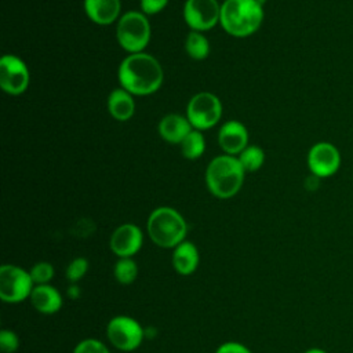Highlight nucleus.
I'll list each match as a JSON object with an SVG mask.
<instances>
[{
    "label": "nucleus",
    "instance_id": "nucleus-1",
    "mask_svg": "<svg viewBox=\"0 0 353 353\" xmlns=\"http://www.w3.org/2000/svg\"><path fill=\"white\" fill-rule=\"evenodd\" d=\"M121 88L132 95H149L163 83V69L156 58L145 52L128 55L119 68Z\"/></svg>",
    "mask_w": 353,
    "mask_h": 353
},
{
    "label": "nucleus",
    "instance_id": "nucleus-2",
    "mask_svg": "<svg viewBox=\"0 0 353 353\" xmlns=\"http://www.w3.org/2000/svg\"><path fill=\"white\" fill-rule=\"evenodd\" d=\"M263 21L259 0H225L221 6L219 22L232 36L245 37L258 30Z\"/></svg>",
    "mask_w": 353,
    "mask_h": 353
},
{
    "label": "nucleus",
    "instance_id": "nucleus-3",
    "mask_svg": "<svg viewBox=\"0 0 353 353\" xmlns=\"http://www.w3.org/2000/svg\"><path fill=\"white\" fill-rule=\"evenodd\" d=\"M244 172L239 159L230 154L218 156L207 167V188L218 199L233 197L243 186Z\"/></svg>",
    "mask_w": 353,
    "mask_h": 353
},
{
    "label": "nucleus",
    "instance_id": "nucleus-4",
    "mask_svg": "<svg viewBox=\"0 0 353 353\" xmlns=\"http://www.w3.org/2000/svg\"><path fill=\"white\" fill-rule=\"evenodd\" d=\"M186 233V221L171 207H159L148 218V234L161 248H175L185 241Z\"/></svg>",
    "mask_w": 353,
    "mask_h": 353
},
{
    "label": "nucleus",
    "instance_id": "nucleus-5",
    "mask_svg": "<svg viewBox=\"0 0 353 353\" xmlns=\"http://www.w3.org/2000/svg\"><path fill=\"white\" fill-rule=\"evenodd\" d=\"M116 36L119 44L125 51L131 54L142 52L150 39V25L148 18L138 11L125 12L119 19Z\"/></svg>",
    "mask_w": 353,
    "mask_h": 353
},
{
    "label": "nucleus",
    "instance_id": "nucleus-6",
    "mask_svg": "<svg viewBox=\"0 0 353 353\" xmlns=\"http://www.w3.org/2000/svg\"><path fill=\"white\" fill-rule=\"evenodd\" d=\"M34 288V283L25 270L17 265H1L0 268V298L6 303H19L28 298Z\"/></svg>",
    "mask_w": 353,
    "mask_h": 353
},
{
    "label": "nucleus",
    "instance_id": "nucleus-7",
    "mask_svg": "<svg viewBox=\"0 0 353 353\" xmlns=\"http://www.w3.org/2000/svg\"><path fill=\"white\" fill-rule=\"evenodd\" d=\"M106 336L116 349L132 352L141 346L145 338V330L130 316H114L106 325Z\"/></svg>",
    "mask_w": 353,
    "mask_h": 353
},
{
    "label": "nucleus",
    "instance_id": "nucleus-8",
    "mask_svg": "<svg viewBox=\"0 0 353 353\" xmlns=\"http://www.w3.org/2000/svg\"><path fill=\"white\" fill-rule=\"evenodd\" d=\"M186 116L194 130H208L219 121L222 103L219 98L211 92H199L189 101Z\"/></svg>",
    "mask_w": 353,
    "mask_h": 353
},
{
    "label": "nucleus",
    "instance_id": "nucleus-9",
    "mask_svg": "<svg viewBox=\"0 0 353 353\" xmlns=\"http://www.w3.org/2000/svg\"><path fill=\"white\" fill-rule=\"evenodd\" d=\"M183 18L192 30L204 32L219 22L221 6L216 0H186Z\"/></svg>",
    "mask_w": 353,
    "mask_h": 353
},
{
    "label": "nucleus",
    "instance_id": "nucleus-10",
    "mask_svg": "<svg viewBox=\"0 0 353 353\" xmlns=\"http://www.w3.org/2000/svg\"><path fill=\"white\" fill-rule=\"evenodd\" d=\"M0 85L10 95L25 92L29 85V70L21 58L8 54L0 59Z\"/></svg>",
    "mask_w": 353,
    "mask_h": 353
},
{
    "label": "nucleus",
    "instance_id": "nucleus-11",
    "mask_svg": "<svg viewBox=\"0 0 353 353\" xmlns=\"http://www.w3.org/2000/svg\"><path fill=\"white\" fill-rule=\"evenodd\" d=\"M307 165L316 178H328L339 170L341 153L335 145L319 142L307 153Z\"/></svg>",
    "mask_w": 353,
    "mask_h": 353
},
{
    "label": "nucleus",
    "instance_id": "nucleus-12",
    "mask_svg": "<svg viewBox=\"0 0 353 353\" xmlns=\"http://www.w3.org/2000/svg\"><path fill=\"white\" fill-rule=\"evenodd\" d=\"M142 230L134 223H123L110 236V250L119 258H132L142 247Z\"/></svg>",
    "mask_w": 353,
    "mask_h": 353
},
{
    "label": "nucleus",
    "instance_id": "nucleus-13",
    "mask_svg": "<svg viewBox=\"0 0 353 353\" xmlns=\"http://www.w3.org/2000/svg\"><path fill=\"white\" fill-rule=\"evenodd\" d=\"M218 142L226 154H240L248 142V132L243 123L230 120L225 123L218 134Z\"/></svg>",
    "mask_w": 353,
    "mask_h": 353
},
{
    "label": "nucleus",
    "instance_id": "nucleus-14",
    "mask_svg": "<svg viewBox=\"0 0 353 353\" xmlns=\"http://www.w3.org/2000/svg\"><path fill=\"white\" fill-rule=\"evenodd\" d=\"M32 306L43 314H54L62 307V295L51 284L34 285L30 294Z\"/></svg>",
    "mask_w": 353,
    "mask_h": 353
},
{
    "label": "nucleus",
    "instance_id": "nucleus-15",
    "mask_svg": "<svg viewBox=\"0 0 353 353\" xmlns=\"http://www.w3.org/2000/svg\"><path fill=\"white\" fill-rule=\"evenodd\" d=\"M120 8V0H84V11L87 17L99 25H109L116 21Z\"/></svg>",
    "mask_w": 353,
    "mask_h": 353
},
{
    "label": "nucleus",
    "instance_id": "nucleus-16",
    "mask_svg": "<svg viewBox=\"0 0 353 353\" xmlns=\"http://www.w3.org/2000/svg\"><path fill=\"white\" fill-rule=\"evenodd\" d=\"M190 131L192 124L188 117L181 114H167L159 123V132L161 138L170 143H181Z\"/></svg>",
    "mask_w": 353,
    "mask_h": 353
},
{
    "label": "nucleus",
    "instance_id": "nucleus-17",
    "mask_svg": "<svg viewBox=\"0 0 353 353\" xmlns=\"http://www.w3.org/2000/svg\"><path fill=\"white\" fill-rule=\"evenodd\" d=\"M172 266L174 269L182 274L189 276L192 274L200 262V255L197 247L192 241H182L178 244L172 251Z\"/></svg>",
    "mask_w": 353,
    "mask_h": 353
},
{
    "label": "nucleus",
    "instance_id": "nucleus-18",
    "mask_svg": "<svg viewBox=\"0 0 353 353\" xmlns=\"http://www.w3.org/2000/svg\"><path fill=\"white\" fill-rule=\"evenodd\" d=\"M108 110L113 119L119 121H125L132 117L135 112V102L132 94L124 88L113 90L108 98Z\"/></svg>",
    "mask_w": 353,
    "mask_h": 353
},
{
    "label": "nucleus",
    "instance_id": "nucleus-19",
    "mask_svg": "<svg viewBox=\"0 0 353 353\" xmlns=\"http://www.w3.org/2000/svg\"><path fill=\"white\" fill-rule=\"evenodd\" d=\"M205 142L199 130H192L181 142L182 156L188 160H194L204 153Z\"/></svg>",
    "mask_w": 353,
    "mask_h": 353
},
{
    "label": "nucleus",
    "instance_id": "nucleus-20",
    "mask_svg": "<svg viewBox=\"0 0 353 353\" xmlns=\"http://www.w3.org/2000/svg\"><path fill=\"white\" fill-rule=\"evenodd\" d=\"M185 50L190 58L196 61H201L207 58L210 52V44H208V40L201 34V32L192 30L186 37Z\"/></svg>",
    "mask_w": 353,
    "mask_h": 353
},
{
    "label": "nucleus",
    "instance_id": "nucleus-21",
    "mask_svg": "<svg viewBox=\"0 0 353 353\" xmlns=\"http://www.w3.org/2000/svg\"><path fill=\"white\" fill-rule=\"evenodd\" d=\"M114 279L123 285H128L135 281L138 276V266L132 258H119L113 269Z\"/></svg>",
    "mask_w": 353,
    "mask_h": 353
},
{
    "label": "nucleus",
    "instance_id": "nucleus-22",
    "mask_svg": "<svg viewBox=\"0 0 353 353\" xmlns=\"http://www.w3.org/2000/svg\"><path fill=\"white\" fill-rule=\"evenodd\" d=\"M239 161L241 163L244 171L254 172L259 170L265 161V153L259 146H247L239 156Z\"/></svg>",
    "mask_w": 353,
    "mask_h": 353
},
{
    "label": "nucleus",
    "instance_id": "nucleus-23",
    "mask_svg": "<svg viewBox=\"0 0 353 353\" xmlns=\"http://www.w3.org/2000/svg\"><path fill=\"white\" fill-rule=\"evenodd\" d=\"M29 274H30L34 285L48 284L54 277V266L50 262L41 261V262L34 263L29 269Z\"/></svg>",
    "mask_w": 353,
    "mask_h": 353
},
{
    "label": "nucleus",
    "instance_id": "nucleus-24",
    "mask_svg": "<svg viewBox=\"0 0 353 353\" xmlns=\"http://www.w3.org/2000/svg\"><path fill=\"white\" fill-rule=\"evenodd\" d=\"M88 266H90L88 261L83 256H77L72 259L66 268V279L73 284L80 281L88 272Z\"/></svg>",
    "mask_w": 353,
    "mask_h": 353
},
{
    "label": "nucleus",
    "instance_id": "nucleus-25",
    "mask_svg": "<svg viewBox=\"0 0 353 353\" xmlns=\"http://www.w3.org/2000/svg\"><path fill=\"white\" fill-rule=\"evenodd\" d=\"M72 353H110L108 346L95 338H87L80 341Z\"/></svg>",
    "mask_w": 353,
    "mask_h": 353
},
{
    "label": "nucleus",
    "instance_id": "nucleus-26",
    "mask_svg": "<svg viewBox=\"0 0 353 353\" xmlns=\"http://www.w3.org/2000/svg\"><path fill=\"white\" fill-rule=\"evenodd\" d=\"M19 347V338L12 330L0 331V349L3 353H14Z\"/></svg>",
    "mask_w": 353,
    "mask_h": 353
},
{
    "label": "nucleus",
    "instance_id": "nucleus-27",
    "mask_svg": "<svg viewBox=\"0 0 353 353\" xmlns=\"http://www.w3.org/2000/svg\"><path fill=\"white\" fill-rule=\"evenodd\" d=\"M168 0H141V8L145 14L153 15L160 12L165 6Z\"/></svg>",
    "mask_w": 353,
    "mask_h": 353
},
{
    "label": "nucleus",
    "instance_id": "nucleus-28",
    "mask_svg": "<svg viewBox=\"0 0 353 353\" xmlns=\"http://www.w3.org/2000/svg\"><path fill=\"white\" fill-rule=\"evenodd\" d=\"M215 353H252L247 346L239 343V342H234V341H230V342H225L222 343Z\"/></svg>",
    "mask_w": 353,
    "mask_h": 353
},
{
    "label": "nucleus",
    "instance_id": "nucleus-29",
    "mask_svg": "<svg viewBox=\"0 0 353 353\" xmlns=\"http://www.w3.org/2000/svg\"><path fill=\"white\" fill-rule=\"evenodd\" d=\"M68 295H69V298H72V299L79 298V296H80V290H79V287L74 285V284H72V285L69 287V290H68Z\"/></svg>",
    "mask_w": 353,
    "mask_h": 353
},
{
    "label": "nucleus",
    "instance_id": "nucleus-30",
    "mask_svg": "<svg viewBox=\"0 0 353 353\" xmlns=\"http://www.w3.org/2000/svg\"><path fill=\"white\" fill-rule=\"evenodd\" d=\"M305 353H327V352L320 347H312V349H307Z\"/></svg>",
    "mask_w": 353,
    "mask_h": 353
}]
</instances>
